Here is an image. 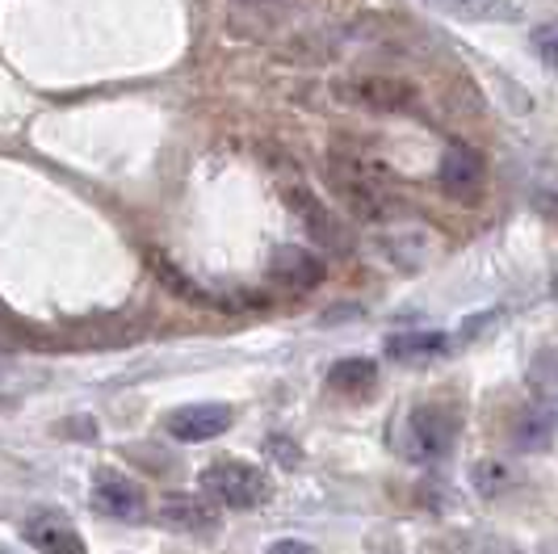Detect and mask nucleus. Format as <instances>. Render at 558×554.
<instances>
[{"label":"nucleus","instance_id":"obj_1","mask_svg":"<svg viewBox=\"0 0 558 554\" xmlns=\"http://www.w3.org/2000/svg\"><path fill=\"white\" fill-rule=\"evenodd\" d=\"M324 177L340 197V206L357 222H387L399 215V194H395L391 177L374 160H357V156H332L324 165Z\"/></svg>","mask_w":558,"mask_h":554},{"label":"nucleus","instance_id":"obj_2","mask_svg":"<svg viewBox=\"0 0 558 554\" xmlns=\"http://www.w3.org/2000/svg\"><path fill=\"white\" fill-rule=\"evenodd\" d=\"M202 492L215 499L219 508H235V513H248V508H260L265 499L274 496V479L252 467V462H240V458H219L202 471Z\"/></svg>","mask_w":558,"mask_h":554},{"label":"nucleus","instance_id":"obj_3","mask_svg":"<svg viewBox=\"0 0 558 554\" xmlns=\"http://www.w3.org/2000/svg\"><path fill=\"white\" fill-rule=\"evenodd\" d=\"M458 437V412L441 408V404H424L416 412L403 420V433H399V449L408 462H441Z\"/></svg>","mask_w":558,"mask_h":554},{"label":"nucleus","instance_id":"obj_4","mask_svg":"<svg viewBox=\"0 0 558 554\" xmlns=\"http://www.w3.org/2000/svg\"><path fill=\"white\" fill-rule=\"evenodd\" d=\"M231 408L227 404H185L177 412H168L165 420V433L172 442H185V445H202V442H215L223 437L231 429Z\"/></svg>","mask_w":558,"mask_h":554},{"label":"nucleus","instance_id":"obj_5","mask_svg":"<svg viewBox=\"0 0 558 554\" xmlns=\"http://www.w3.org/2000/svg\"><path fill=\"white\" fill-rule=\"evenodd\" d=\"M93 508L113 521H140L147 513V496L135 479L118 471H97L93 474Z\"/></svg>","mask_w":558,"mask_h":554},{"label":"nucleus","instance_id":"obj_6","mask_svg":"<svg viewBox=\"0 0 558 554\" xmlns=\"http://www.w3.org/2000/svg\"><path fill=\"white\" fill-rule=\"evenodd\" d=\"M437 181H441V190H446L449 197H462V202H471V197H478L483 181H487V165H483V156H478L475 147H466V143H453L446 156H441Z\"/></svg>","mask_w":558,"mask_h":554},{"label":"nucleus","instance_id":"obj_7","mask_svg":"<svg viewBox=\"0 0 558 554\" xmlns=\"http://www.w3.org/2000/svg\"><path fill=\"white\" fill-rule=\"evenodd\" d=\"M558 437V399L555 395H542L537 404H530L525 412L517 416V424H512V445L521 449V454H542V449H550Z\"/></svg>","mask_w":558,"mask_h":554},{"label":"nucleus","instance_id":"obj_8","mask_svg":"<svg viewBox=\"0 0 558 554\" xmlns=\"http://www.w3.org/2000/svg\"><path fill=\"white\" fill-rule=\"evenodd\" d=\"M160 521L177 533H215L219 529V504L194 492H172L160 499Z\"/></svg>","mask_w":558,"mask_h":554},{"label":"nucleus","instance_id":"obj_9","mask_svg":"<svg viewBox=\"0 0 558 554\" xmlns=\"http://www.w3.org/2000/svg\"><path fill=\"white\" fill-rule=\"evenodd\" d=\"M22 533H26L29 546L43 554H84V538L63 513H34V517H26Z\"/></svg>","mask_w":558,"mask_h":554},{"label":"nucleus","instance_id":"obj_10","mask_svg":"<svg viewBox=\"0 0 558 554\" xmlns=\"http://www.w3.org/2000/svg\"><path fill=\"white\" fill-rule=\"evenodd\" d=\"M344 93H349V101H357L365 110H412V101H416V88L403 81H391V76H365V81H353L344 84Z\"/></svg>","mask_w":558,"mask_h":554},{"label":"nucleus","instance_id":"obj_11","mask_svg":"<svg viewBox=\"0 0 558 554\" xmlns=\"http://www.w3.org/2000/svg\"><path fill=\"white\" fill-rule=\"evenodd\" d=\"M424 4L453 17V22H496V26H512V22L525 17L521 0H424Z\"/></svg>","mask_w":558,"mask_h":554},{"label":"nucleus","instance_id":"obj_12","mask_svg":"<svg viewBox=\"0 0 558 554\" xmlns=\"http://www.w3.org/2000/svg\"><path fill=\"white\" fill-rule=\"evenodd\" d=\"M274 277H278L281 286H290V290H315L319 281H324V265L311 256L307 249H294V244H286V249L274 252Z\"/></svg>","mask_w":558,"mask_h":554},{"label":"nucleus","instance_id":"obj_13","mask_svg":"<svg viewBox=\"0 0 558 554\" xmlns=\"http://www.w3.org/2000/svg\"><path fill=\"white\" fill-rule=\"evenodd\" d=\"M449 349L446 333H428V328H416V333H395L387 340V358L399 361V365H420V361L441 358Z\"/></svg>","mask_w":558,"mask_h":554},{"label":"nucleus","instance_id":"obj_14","mask_svg":"<svg viewBox=\"0 0 558 554\" xmlns=\"http://www.w3.org/2000/svg\"><path fill=\"white\" fill-rule=\"evenodd\" d=\"M290 210H299V219H303V227L311 231V240L315 244H328L332 252L344 249V236H340V227H336V219L328 215V206L324 202H315L311 194H290Z\"/></svg>","mask_w":558,"mask_h":554},{"label":"nucleus","instance_id":"obj_15","mask_svg":"<svg viewBox=\"0 0 558 554\" xmlns=\"http://www.w3.org/2000/svg\"><path fill=\"white\" fill-rule=\"evenodd\" d=\"M374 383H378V365L369 358H344L328 370V387L340 390V395H362Z\"/></svg>","mask_w":558,"mask_h":554},{"label":"nucleus","instance_id":"obj_16","mask_svg":"<svg viewBox=\"0 0 558 554\" xmlns=\"http://www.w3.org/2000/svg\"><path fill=\"white\" fill-rule=\"evenodd\" d=\"M471 483L478 487V496H500L504 487L512 483V474H508V467H500V462H475Z\"/></svg>","mask_w":558,"mask_h":554},{"label":"nucleus","instance_id":"obj_17","mask_svg":"<svg viewBox=\"0 0 558 554\" xmlns=\"http://www.w3.org/2000/svg\"><path fill=\"white\" fill-rule=\"evenodd\" d=\"M533 51L546 59V63H555L558 68V22H550V26H542L537 34H533Z\"/></svg>","mask_w":558,"mask_h":554},{"label":"nucleus","instance_id":"obj_18","mask_svg":"<svg viewBox=\"0 0 558 554\" xmlns=\"http://www.w3.org/2000/svg\"><path fill=\"white\" fill-rule=\"evenodd\" d=\"M269 554H319V551L311 542H303V538H281V542L269 546Z\"/></svg>","mask_w":558,"mask_h":554},{"label":"nucleus","instance_id":"obj_19","mask_svg":"<svg viewBox=\"0 0 558 554\" xmlns=\"http://www.w3.org/2000/svg\"><path fill=\"white\" fill-rule=\"evenodd\" d=\"M537 210L546 215L550 222H558V194H542L537 197Z\"/></svg>","mask_w":558,"mask_h":554},{"label":"nucleus","instance_id":"obj_20","mask_svg":"<svg viewBox=\"0 0 558 554\" xmlns=\"http://www.w3.org/2000/svg\"><path fill=\"white\" fill-rule=\"evenodd\" d=\"M235 4H260V9H274V4H286V0H235Z\"/></svg>","mask_w":558,"mask_h":554},{"label":"nucleus","instance_id":"obj_21","mask_svg":"<svg viewBox=\"0 0 558 554\" xmlns=\"http://www.w3.org/2000/svg\"><path fill=\"white\" fill-rule=\"evenodd\" d=\"M550 294H555V299H558V277H555V286H550Z\"/></svg>","mask_w":558,"mask_h":554},{"label":"nucleus","instance_id":"obj_22","mask_svg":"<svg viewBox=\"0 0 558 554\" xmlns=\"http://www.w3.org/2000/svg\"><path fill=\"white\" fill-rule=\"evenodd\" d=\"M0 374H4V361H0Z\"/></svg>","mask_w":558,"mask_h":554},{"label":"nucleus","instance_id":"obj_23","mask_svg":"<svg viewBox=\"0 0 558 554\" xmlns=\"http://www.w3.org/2000/svg\"><path fill=\"white\" fill-rule=\"evenodd\" d=\"M0 554H13V551H0Z\"/></svg>","mask_w":558,"mask_h":554}]
</instances>
